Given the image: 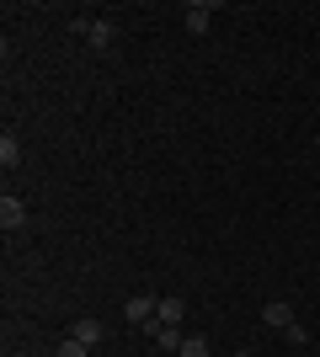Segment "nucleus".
<instances>
[{
    "instance_id": "6",
    "label": "nucleus",
    "mask_w": 320,
    "mask_h": 357,
    "mask_svg": "<svg viewBox=\"0 0 320 357\" xmlns=\"http://www.w3.org/2000/svg\"><path fill=\"white\" fill-rule=\"evenodd\" d=\"M261 320H267V326H273V331H289V326H294V304H283V298H273V304L261 310Z\"/></svg>"
},
{
    "instance_id": "14",
    "label": "nucleus",
    "mask_w": 320,
    "mask_h": 357,
    "mask_svg": "<svg viewBox=\"0 0 320 357\" xmlns=\"http://www.w3.org/2000/svg\"><path fill=\"white\" fill-rule=\"evenodd\" d=\"M11 357H27V352H11Z\"/></svg>"
},
{
    "instance_id": "9",
    "label": "nucleus",
    "mask_w": 320,
    "mask_h": 357,
    "mask_svg": "<svg viewBox=\"0 0 320 357\" xmlns=\"http://www.w3.org/2000/svg\"><path fill=\"white\" fill-rule=\"evenodd\" d=\"M182 298H160V314H155V320H166V326H182Z\"/></svg>"
},
{
    "instance_id": "2",
    "label": "nucleus",
    "mask_w": 320,
    "mask_h": 357,
    "mask_svg": "<svg viewBox=\"0 0 320 357\" xmlns=\"http://www.w3.org/2000/svg\"><path fill=\"white\" fill-rule=\"evenodd\" d=\"M182 22H187V32H198V38H203L208 22H213V6H208V0H192V6L182 11Z\"/></svg>"
},
{
    "instance_id": "7",
    "label": "nucleus",
    "mask_w": 320,
    "mask_h": 357,
    "mask_svg": "<svg viewBox=\"0 0 320 357\" xmlns=\"http://www.w3.org/2000/svg\"><path fill=\"white\" fill-rule=\"evenodd\" d=\"M112 38H118V27L112 22H86V43L102 54V48H112Z\"/></svg>"
},
{
    "instance_id": "3",
    "label": "nucleus",
    "mask_w": 320,
    "mask_h": 357,
    "mask_svg": "<svg viewBox=\"0 0 320 357\" xmlns=\"http://www.w3.org/2000/svg\"><path fill=\"white\" fill-rule=\"evenodd\" d=\"M0 224H6V229H22V224H27V203H22V197H0Z\"/></svg>"
},
{
    "instance_id": "5",
    "label": "nucleus",
    "mask_w": 320,
    "mask_h": 357,
    "mask_svg": "<svg viewBox=\"0 0 320 357\" xmlns=\"http://www.w3.org/2000/svg\"><path fill=\"white\" fill-rule=\"evenodd\" d=\"M70 336H75L80 347H91V352H96V347H102V336H107V326H102V320H75V331H70Z\"/></svg>"
},
{
    "instance_id": "1",
    "label": "nucleus",
    "mask_w": 320,
    "mask_h": 357,
    "mask_svg": "<svg viewBox=\"0 0 320 357\" xmlns=\"http://www.w3.org/2000/svg\"><path fill=\"white\" fill-rule=\"evenodd\" d=\"M155 314H160V298H150V294H134L123 304V320H128V326H150Z\"/></svg>"
},
{
    "instance_id": "10",
    "label": "nucleus",
    "mask_w": 320,
    "mask_h": 357,
    "mask_svg": "<svg viewBox=\"0 0 320 357\" xmlns=\"http://www.w3.org/2000/svg\"><path fill=\"white\" fill-rule=\"evenodd\" d=\"M176 357H213V352H208L203 336H182V352H176Z\"/></svg>"
},
{
    "instance_id": "13",
    "label": "nucleus",
    "mask_w": 320,
    "mask_h": 357,
    "mask_svg": "<svg viewBox=\"0 0 320 357\" xmlns=\"http://www.w3.org/2000/svg\"><path fill=\"white\" fill-rule=\"evenodd\" d=\"M235 357H257V352H235Z\"/></svg>"
},
{
    "instance_id": "8",
    "label": "nucleus",
    "mask_w": 320,
    "mask_h": 357,
    "mask_svg": "<svg viewBox=\"0 0 320 357\" xmlns=\"http://www.w3.org/2000/svg\"><path fill=\"white\" fill-rule=\"evenodd\" d=\"M0 165H6V171H16V165H22V144H16L11 134L0 139Z\"/></svg>"
},
{
    "instance_id": "12",
    "label": "nucleus",
    "mask_w": 320,
    "mask_h": 357,
    "mask_svg": "<svg viewBox=\"0 0 320 357\" xmlns=\"http://www.w3.org/2000/svg\"><path fill=\"white\" fill-rule=\"evenodd\" d=\"M283 336H289V342H294V347H305V342H310V331H305V326H299V320H294V326H289V331H283Z\"/></svg>"
},
{
    "instance_id": "11",
    "label": "nucleus",
    "mask_w": 320,
    "mask_h": 357,
    "mask_svg": "<svg viewBox=\"0 0 320 357\" xmlns=\"http://www.w3.org/2000/svg\"><path fill=\"white\" fill-rule=\"evenodd\" d=\"M54 357H91V347H80L75 336H70V342H59V347H54Z\"/></svg>"
},
{
    "instance_id": "4",
    "label": "nucleus",
    "mask_w": 320,
    "mask_h": 357,
    "mask_svg": "<svg viewBox=\"0 0 320 357\" xmlns=\"http://www.w3.org/2000/svg\"><path fill=\"white\" fill-rule=\"evenodd\" d=\"M155 336V342L166 347V352H182V326H166V320H150V326H144Z\"/></svg>"
}]
</instances>
